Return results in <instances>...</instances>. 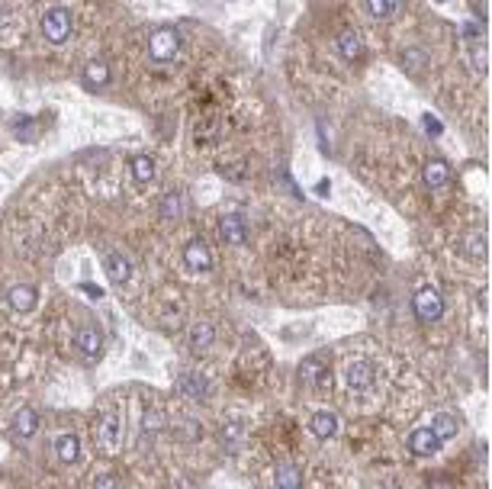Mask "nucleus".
I'll return each instance as SVG.
<instances>
[{
	"label": "nucleus",
	"instance_id": "1",
	"mask_svg": "<svg viewBox=\"0 0 492 489\" xmlns=\"http://www.w3.org/2000/svg\"><path fill=\"white\" fill-rule=\"evenodd\" d=\"M42 36L48 39V42H55V46H61V42H68L71 36V13L65 7H52L46 16H42Z\"/></svg>",
	"mask_w": 492,
	"mask_h": 489
},
{
	"label": "nucleus",
	"instance_id": "2",
	"mask_svg": "<svg viewBox=\"0 0 492 489\" xmlns=\"http://www.w3.org/2000/svg\"><path fill=\"white\" fill-rule=\"evenodd\" d=\"M412 309H415V315L422 322H438L441 315H444V299L438 296L434 287H422V290H415V296H412Z\"/></svg>",
	"mask_w": 492,
	"mask_h": 489
},
{
	"label": "nucleus",
	"instance_id": "3",
	"mask_svg": "<svg viewBox=\"0 0 492 489\" xmlns=\"http://www.w3.org/2000/svg\"><path fill=\"white\" fill-rule=\"evenodd\" d=\"M181 48V36L177 30H158L152 39H148V52H152L155 61H171Z\"/></svg>",
	"mask_w": 492,
	"mask_h": 489
},
{
	"label": "nucleus",
	"instance_id": "4",
	"mask_svg": "<svg viewBox=\"0 0 492 489\" xmlns=\"http://www.w3.org/2000/svg\"><path fill=\"white\" fill-rule=\"evenodd\" d=\"M344 386L348 390H370L373 386V364H367V360H348L344 364Z\"/></svg>",
	"mask_w": 492,
	"mask_h": 489
},
{
	"label": "nucleus",
	"instance_id": "5",
	"mask_svg": "<svg viewBox=\"0 0 492 489\" xmlns=\"http://www.w3.org/2000/svg\"><path fill=\"white\" fill-rule=\"evenodd\" d=\"M7 303H10V309L13 313H32L36 309V303H39V290L36 287H30V283H16V287H10V293H7Z\"/></svg>",
	"mask_w": 492,
	"mask_h": 489
},
{
	"label": "nucleus",
	"instance_id": "6",
	"mask_svg": "<svg viewBox=\"0 0 492 489\" xmlns=\"http://www.w3.org/2000/svg\"><path fill=\"white\" fill-rule=\"evenodd\" d=\"M75 348L84 358H100V351H103V335H100V329L81 325V329L75 332Z\"/></svg>",
	"mask_w": 492,
	"mask_h": 489
},
{
	"label": "nucleus",
	"instance_id": "7",
	"mask_svg": "<svg viewBox=\"0 0 492 489\" xmlns=\"http://www.w3.org/2000/svg\"><path fill=\"white\" fill-rule=\"evenodd\" d=\"M438 448H441V438L432 431V425L418 428V431L409 435V451L415 454V457H432V454H438Z\"/></svg>",
	"mask_w": 492,
	"mask_h": 489
},
{
	"label": "nucleus",
	"instance_id": "8",
	"mask_svg": "<svg viewBox=\"0 0 492 489\" xmlns=\"http://www.w3.org/2000/svg\"><path fill=\"white\" fill-rule=\"evenodd\" d=\"M183 261H187L190 270H197V274H209L212 270V254L203 242H190L183 248Z\"/></svg>",
	"mask_w": 492,
	"mask_h": 489
},
{
	"label": "nucleus",
	"instance_id": "9",
	"mask_svg": "<svg viewBox=\"0 0 492 489\" xmlns=\"http://www.w3.org/2000/svg\"><path fill=\"white\" fill-rule=\"evenodd\" d=\"M119 415L110 412L103 415V422H100V444H103V454H116V448H119Z\"/></svg>",
	"mask_w": 492,
	"mask_h": 489
},
{
	"label": "nucleus",
	"instance_id": "10",
	"mask_svg": "<svg viewBox=\"0 0 492 489\" xmlns=\"http://www.w3.org/2000/svg\"><path fill=\"white\" fill-rule=\"evenodd\" d=\"M219 238L226 244H245V238H248L245 219H238V216H222L219 219Z\"/></svg>",
	"mask_w": 492,
	"mask_h": 489
},
{
	"label": "nucleus",
	"instance_id": "11",
	"mask_svg": "<svg viewBox=\"0 0 492 489\" xmlns=\"http://www.w3.org/2000/svg\"><path fill=\"white\" fill-rule=\"evenodd\" d=\"M177 386H181L183 396L197 399V403H203V399L209 396V383L203 380V374H193V370H190V374H181V383H177Z\"/></svg>",
	"mask_w": 492,
	"mask_h": 489
},
{
	"label": "nucleus",
	"instance_id": "12",
	"mask_svg": "<svg viewBox=\"0 0 492 489\" xmlns=\"http://www.w3.org/2000/svg\"><path fill=\"white\" fill-rule=\"evenodd\" d=\"M103 268H106V277H110L113 283H126V280H129V274H132L129 261L122 258L119 252H106L103 254Z\"/></svg>",
	"mask_w": 492,
	"mask_h": 489
},
{
	"label": "nucleus",
	"instance_id": "13",
	"mask_svg": "<svg viewBox=\"0 0 492 489\" xmlns=\"http://www.w3.org/2000/svg\"><path fill=\"white\" fill-rule=\"evenodd\" d=\"M55 457L61 460V464H75L77 457H81V441H77V435H58L55 438Z\"/></svg>",
	"mask_w": 492,
	"mask_h": 489
},
{
	"label": "nucleus",
	"instance_id": "14",
	"mask_svg": "<svg viewBox=\"0 0 492 489\" xmlns=\"http://www.w3.org/2000/svg\"><path fill=\"white\" fill-rule=\"evenodd\" d=\"M13 431L20 438H32L39 431V412L36 409H30V405H26V409H20V412L13 415Z\"/></svg>",
	"mask_w": 492,
	"mask_h": 489
},
{
	"label": "nucleus",
	"instance_id": "15",
	"mask_svg": "<svg viewBox=\"0 0 492 489\" xmlns=\"http://www.w3.org/2000/svg\"><path fill=\"white\" fill-rule=\"evenodd\" d=\"M451 181V168H447L444 161H428L425 164V187H432V190H438V187H444V183Z\"/></svg>",
	"mask_w": 492,
	"mask_h": 489
},
{
	"label": "nucleus",
	"instance_id": "16",
	"mask_svg": "<svg viewBox=\"0 0 492 489\" xmlns=\"http://www.w3.org/2000/svg\"><path fill=\"white\" fill-rule=\"evenodd\" d=\"M212 341H216V329H212L209 322H197L190 329V348L193 351H206V348H212Z\"/></svg>",
	"mask_w": 492,
	"mask_h": 489
},
{
	"label": "nucleus",
	"instance_id": "17",
	"mask_svg": "<svg viewBox=\"0 0 492 489\" xmlns=\"http://www.w3.org/2000/svg\"><path fill=\"white\" fill-rule=\"evenodd\" d=\"M309 428H312V435L316 438H332L335 431H338V415L335 412H316L312 415V422H309Z\"/></svg>",
	"mask_w": 492,
	"mask_h": 489
},
{
	"label": "nucleus",
	"instance_id": "18",
	"mask_svg": "<svg viewBox=\"0 0 492 489\" xmlns=\"http://www.w3.org/2000/svg\"><path fill=\"white\" fill-rule=\"evenodd\" d=\"M338 52L344 55V58H348V61H357V58H361V55H363L361 39H357L351 30H341V32H338Z\"/></svg>",
	"mask_w": 492,
	"mask_h": 489
},
{
	"label": "nucleus",
	"instance_id": "19",
	"mask_svg": "<svg viewBox=\"0 0 492 489\" xmlns=\"http://www.w3.org/2000/svg\"><path fill=\"white\" fill-rule=\"evenodd\" d=\"M457 428H460V419H457V415H451V412H441L438 419H434L432 431L441 438V441H451V438L457 435Z\"/></svg>",
	"mask_w": 492,
	"mask_h": 489
},
{
	"label": "nucleus",
	"instance_id": "20",
	"mask_svg": "<svg viewBox=\"0 0 492 489\" xmlns=\"http://www.w3.org/2000/svg\"><path fill=\"white\" fill-rule=\"evenodd\" d=\"M84 81L91 87H106L110 84V65L106 61H91L87 71H84Z\"/></svg>",
	"mask_w": 492,
	"mask_h": 489
},
{
	"label": "nucleus",
	"instance_id": "21",
	"mask_svg": "<svg viewBox=\"0 0 492 489\" xmlns=\"http://www.w3.org/2000/svg\"><path fill=\"white\" fill-rule=\"evenodd\" d=\"M132 177H136L138 183H152L155 181V161L148 158V155L132 158Z\"/></svg>",
	"mask_w": 492,
	"mask_h": 489
},
{
	"label": "nucleus",
	"instance_id": "22",
	"mask_svg": "<svg viewBox=\"0 0 492 489\" xmlns=\"http://www.w3.org/2000/svg\"><path fill=\"white\" fill-rule=\"evenodd\" d=\"M13 136L20 138V142H36L39 138V122L32 119V116H23V119L13 122Z\"/></svg>",
	"mask_w": 492,
	"mask_h": 489
},
{
	"label": "nucleus",
	"instance_id": "23",
	"mask_svg": "<svg viewBox=\"0 0 492 489\" xmlns=\"http://www.w3.org/2000/svg\"><path fill=\"white\" fill-rule=\"evenodd\" d=\"M402 65H406V71H422V68H428V55L422 52V48H406L402 52Z\"/></svg>",
	"mask_w": 492,
	"mask_h": 489
},
{
	"label": "nucleus",
	"instance_id": "24",
	"mask_svg": "<svg viewBox=\"0 0 492 489\" xmlns=\"http://www.w3.org/2000/svg\"><path fill=\"white\" fill-rule=\"evenodd\" d=\"M463 254H467V258H483L486 254V238L479 235V232L463 235Z\"/></svg>",
	"mask_w": 492,
	"mask_h": 489
},
{
	"label": "nucleus",
	"instance_id": "25",
	"mask_svg": "<svg viewBox=\"0 0 492 489\" xmlns=\"http://www.w3.org/2000/svg\"><path fill=\"white\" fill-rule=\"evenodd\" d=\"M142 428L145 431H164L167 428V412H161V409H148V412L142 415Z\"/></svg>",
	"mask_w": 492,
	"mask_h": 489
},
{
	"label": "nucleus",
	"instance_id": "26",
	"mask_svg": "<svg viewBox=\"0 0 492 489\" xmlns=\"http://www.w3.org/2000/svg\"><path fill=\"white\" fill-rule=\"evenodd\" d=\"M367 7H370V13L377 20H389L396 13V7H399V0H367Z\"/></svg>",
	"mask_w": 492,
	"mask_h": 489
},
{
	"label": "nucleus",
	"instance_id": "27",
	"mask_svg": "<svg viewBox=\"0 0 492 489\" xmlns=\"http://www.w3.org/2000/svg\"><path fill=\"white\" fill-rule=\"evenodd\" d=\"M277 486H280V489H293V486H299V470H296L293 464H283L280 470H277Z\"/></svg>",
	"mask_w": 492,
	"mask_h": 489
},
{
	"label": "nucleus",
	"instance_id": "28",
	"mask_svg": "<svg viewBox=\"0 0 492 489\" xmlns=\"http://www.w3.org/2000/svg\"><path fill=\"white\" fill-rule=\"evenodd\" d=\"M222 441H226V448H228V451H238V448H242V444H245V431H242V428H238V425H235V422H232V425H226V428H222Z\"/></svg>",
	"mask_w": 492,
	"mask_h": 489
},
{
	"label": "nucleus",
	"instance_id": "29",
	"mask_svg": "<svg viewBox=\"0 0 492 489\" xmlns=\"http://www.w3.org/2000/svg\"><path fill=\"white\" fill-rule=\"evenodd\" d=\"M161 216L164 219H181V193H167L161 200Z\"/></svg>",
	"mask_w": 492,
	"mask_h": 489
},
{
	"label": "nucleus",
	"instance_id": "30",
	"mask_svg": "<svg viewBox=\"0 0 492 489\" xmlns=\"http://www.w3.org/2000/svg\"><path fill=\"white\" fill-rule=\"evenodd\" d=\"M316 367H318V358H306V360H303V367H299V377H303V380L309 383L312 377H316Z\"/></svg>",
	"mask_w": 492,
	"mask_h": 489
},
{
	"label": "nucleus",
	"instance_id": "31",
	"mask_svg": "<svg viewBox=\"0 0 492 489\" xmlns=\"http://www.w3.org/2000/svg\"><path fill=\"white\" fill-rule=\"evenodd\" d=\"M422 129H428L432 136H441V122L434 119L432 113H425V116H422Z\"/></svg>",
	"mask_w": 492,
	"mask_h": 489
},
{
	"label": "nucleus",
	"instance_id": "32",
	"mask_svg": "<svg viewBox=\"0 0 492 489\" xmlns=\"http://www.w3.org/2000/svg\"><path fill=\"white\" fill-rule=\"evenodd\" d=\"M81 293H87L91 299H100V296H103V290H100L97 283H81Z\"/></svg>",
	"mask_w": 492,
	"mask_h": 489
},
{
	"label": "nucleus",
	"instance_id": "33",
	"mask_svg": "<svg viewBox=\"0 0 492 489\" xmlns=\"http://www.w3.org/2000/svg\"><path fill=\"white\" fill-rule=\"evenodd\" d=\"M438 4H444V0H438Z\"/></svg>",
	"mask_w": 492,
	"mask_h": 489
}]
</instances>
